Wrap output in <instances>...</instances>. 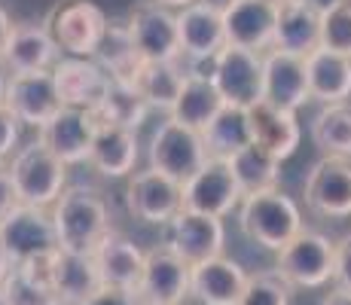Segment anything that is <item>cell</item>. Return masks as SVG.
Listing matches in <instances>:
<instances>
[{
  "mask_svg": "<svg viewBox=\"0 0 351 305\" xmlns=\"http://www.w3.org/2000/svg\"><path fill=\"white\" fill-rule=\"evenodd\" d=\"M52 226H56L58 250L64 254L92 256L98 244L110 232V211L98 189L92 186H67L58 202L49 208Z\"/></svg>",
  "mask_w": 351,
  "mask_h": 305,
  "instance_id": "obj_1",
  "label": "cell"
},
{
  "mask_svg": "<svg viewBox=\"0 0 351 305\" xmlns=\"http://www.w3.org/2000/svg\"><path fill=\"white\" fill-rule=\"evenodd\" d=\"M241 232L266 250H285L302 232V214L296 202L281 189H263L241 199Z\"/></svg>",
  "mask_w": 351,
  "mask_h": 305,
  "instance_id": "obj_2",
  "label": "cell"
},
{
  "mask_svg": "<svg viewBox=\"0 0 351 305\" xmlns=\"http://www.w3.org/2000/svg\"><path fill=\"white\" fill-rule=\"evenodd\" d=\"M10 174H12V183H16V193L22 205L46 208L49 211L58 202V195L64 193L67 165L56 153H49V147L37 138L34 144L22 147V150L12 156Z\"/></svg>",
  "mask_w": 351,
  "mask_h": 305,
  "instance_id": "obj_3",
  "label": "cell"
},
{
  "mask_svg": "<svg viewBox=\"0 0 351 305\" xmlns=\"http://www.w3.org/2000/svg\"><path fill=\"white\" fill-rule=\"evenodd\" d=\"M208 162V150L205 141H202V132H193V128L180 125L168 117L153 134L150 144V168L165 178H171L174 183H190L195 174L205 168Z\"/></svg>",
  "mask_w": 351,
  "mask_h": 305,
  "instance_id": "obj_4",
  "label": "cell"
},
{
  "mask_svg": "<svg viewBox=\"0 0 351 305\" xmlns=\"http://www.w3.org/2000/svg\"><path fill=\"white\" fill-rule=\"evenodd\" d=\"M107 25V16L92 0H67L52 10L46 28L62 52H71L73 58H92L104 40Z\"/></svg>",
  "mask_w": 351,
  "mask_h": 305,
  "instance_id": "obj_5",
  "label": "cell"
},
{
  "mask_svg": "<svg viewBox=\"0 0 351 305\" xmlns=\"http://www.w3.org/2000/svg\"><path fill=\"white\" fill-rule=\"evenodd\" d=\"M275 272L290 287H324L327 281H333V241L321 232L302 229L285 250H278Z\"/></svg>",
  "mask_w": 351,
  "mask_h": 305,
  "instance_id": "obj_6",
  "label": "cell"
},
{
  "mask_svg": "<svg viewBox=\"0 0 351 305\" xmlns=\"http://www.w3.org/2000/svg\"><path fill=\"white\" fill-rule=\"evenodd\" d=\"M0 244L12 260V266H22L34 256L58 250L52 214L46 208L19 205L6 220H0Z\"/></svg>",
  "mask_w": 351,
  "mask_h": 305,
  "instance_id": "obj_7",
  "label": "cell"
},
{
  "mask_svg": "<svg viewBox=\"0 0 351 305\" xmlns=\"http://www.w3.org/2000/svg\"><path fill=\"white\" fill-rule=\"evenodd\" d=\"M125 205L128 214L138 220L153 223V226H168L184 211V186L153 168L134 171L125 186Z\"/></svg>",
  "mask_w": 351,
  "mask_h": 305,
  "instance_id": "obj_8",
  "label": "cell"
},
{
  "mask_svg": "<svg viewBox=\"0 0 351 305\" xmlns=\"http://www.w3.org/2000/svg\"><path fill=\"white\" fill-rule=\"evenodd\" d=\"M128 31L144 61H180V34L178 16L159 0H144L132 10Z\"/></svg>",
  "mask_w": 351,
  "mask_h": 305,
  "instance_id": "obj_9",
  "label": "cell"
},
{
  "mask_svg": "<svg viewBox=\"0 0 351 305\" xmlns=\"http://www.w3.org/2000/svg\"><path fill=\"white\" fill-rule=\"evenodd\" d=\"M223 244L226 229L223 220H217V217L180 211L165 226V247L174 250L190 269L214 260V256H223Z\"/></svg>",
  "mask_w": 351,
  "mask_h": 305,
  "instance_id": "obj_10",
  "label": "cell"
},
{
  "mask_svg": "<svg viewBox=\"0 0 351 305\" xmlns=\"http://www.w3.org/2000/svg\"><path fill=\"white\" fill-rule=\"evenodd\" d=\"M214 86L232 107H254L263 101V56L239 46H226L214 61Z\"/></svg>",
  "mask_w": 351,
  "mask_h": 305,
  "instance_id": "obj_11",
  "label": "cell"
},
{
  "mask_svg": "<svg viewBox=\"0 0 351 305\" xmlns=\"http://www.w3.org/2000/svg\"><path fill=\"white\" fill-rule=\"evenodd\" d=\"M190 296V266L165 244L147 250L138 284L141 305H180Z\"/></svg>",
  "mask_w": 351,
  "mask_h": 305,
  "instance_id": "obj_12",
  "label": "cell"
},
{
  "mask_svg": "<svg viewBox=\"0 0 351 305\" xmlns=\"http://www.w3.org/2000/svg\"><path fill=\"white\" fill-rule=\"evenodd\" d=\"M6 107L16 113L19 122L34 128L49 125L62 110V95H58L56 77L52 71L40 73H10V86H6Z\"/></svg>",
  "mask_w": 351,
  "mask_h": 305,
  "instance_id": "obj_13",
  "label": "cell"
},
{
  "mask_svg": "<svg viewBox=\"0 0 351 305\" xmlns=\"http://www.w3.org/2000/svg\"><path fill=\"white\" fill-rule=\"evenodd\" d=\"M245 199L235 183V174L229 162L208 159L199 174L184 183V211L205 214V217H226L239 202Z\"/></svg>",
  "mask_w": 351,
  "mask_h": 305,
  "instance_id": "obj_14",
  "label": "cell"
},
{
  "mask_svg": "<svg viewBox=\"0 0 351 305\" xmlns=\"http://www.w3.org/2000/svg\"><path fill=\"white\" fill-rule=\"evenodd\" d=\"M321 19L324 6L318 0H281L272 49L308 58L315 49H321Z\"/></svg>",
  "mask_w": 351,
  "mask_h": 305,
  "instance_id": "obj_15",
  "label": "cell"
},
{
  "mask_svg": "<svg viewBox=\"0 0 351 305\" xmlns=\"http://www.w3.org/2000/svg\"><path fill=\"white\" fill-rule=\"evenodd\" d=\"M52 77H56L58 95H62V104L73 107V110H86L95 113L101 110L110 89V77L98 61L89 58H62L52 67Z\"/></svg>",
  "mask_w": 351,
  "mask_h": 305,
  "instance_id": "obj_16",
  "label": "cell"
},
{
  "mask_svg": "<svg viewBox=\"0 0 351 305\" xmlns=\"http://www.w3.org/2000/svg\"><path fill=\"white\" fill-rule=\"evenodd\" d=\"M306 205L321 217H351V159L324 156L308 171Z\"/></svg>",
  "mask_w": 351,
  "mask_h": 305,
  "instance_id": "obj_17",
  "label": "cell"
},
{
  "mask_svg": "<svg viewBox=\"0 0 351 305\" xmlns=\"http://www.w3.org/2000/svg\"><path fill=\"white\" fill-rule=\"evenodd\" d=\"M308 98L312 95H308L306 58L269 49L263 56V101H269L278 110L296 113Z\"/></svg>",
  "mask_w": 351,
  "mask_h": 305,
  "instance_id": "obj_18",
  "label": "cell"
},
{
  "mask_svg": "<svg viewBox=\"0 0 351 305\" xmlns=\"http://www.w3.org/2000/svg\"><path fill=\"white\" fill-rule=\"evenodd\" d=\"M98 134V117L86 110H73V107H62L58 117L49 125L40 128V141L56 153L64 165H80L89 162L92 144Z\"/></svg>",
  "mask_w": 351,
  "mask_h": 305,
  "instance_id": "obj_19",
  "label": "cell"
},
{
  "mask_svg": "<svg viewBox=\"0 0 351 305\" xmlns=\"http://www.w3.org/2000/svg\"><path fill=\"white\" fill-rule=\"evenodd\" d=\"M275 22H278V3L275 0H239L223 16L226 46L263 52L272 49Z\"/></svg>",
  "mask_w": 351,
  "mask_h": 305,
  "instance_id": "obj_20",
  "label": "cell"
},
{
  "mask_svg": "<svg viewBox=\"0 0 351 305\" xmlns=\"http://www.w3.org/2000/svg\"><path fill=\"white\" fill-rule=\"evenodd\" d=\"M0 61H3L12 71V77H16V73L52 71L62 58H58V46L46 25L16 22L10 31V40H6V46H3Z\"/></svg>",
  "mask_w": 351,
  "mask_h": 305,
  "instance_id": "obj_21",
  "label": "cell"
},
{
  "mask_svg": "<svg viewBox=\"0 0 351 305\" xmlns=\"http://www.w3.org/2000/svg\"><path fill=\"white\" fill-rule=\"evenodd\" d=\"M178 34L184 61H208L226 49L223 16L205 3H190L178 12Z\"/></svg>",
  "mask_w": 351,
  "mask_h": 305,
  "instance_id": "obj_22",
  "label": "cell"
},
{
  "mask_svg": "<svg viewBox=\"0 0 351 305\" xmlns=\"http://www.w3.org/2000/svg\"><path fill=\"white\" fill-rule=\"evenodd\" d=\"M92 256H95V266L101 272L104 287H117V290H128V293H138L147 254L128 239V235L110 229L107 239L98 244V250Z\"/></svg>",
  "mask_w": 351,
  "mask_h": 305,
  "instance_id": "obj_23",
  "label": "cell"
},
{
  "mask_svg": "<svg viewBox=\"0 0 351 305\" xmlns=\"http://www.w3.org/2000/svg\"><path fill=\"white\" fill-rule=\"evenodd\" d=\"M247 272L229 256H214L190 269V296L202 305H239Z\"/></svg>",
  "mask_w": 351,
  "mask_h": 305,
  "instance_id": "obj_24",
  "label": "cell"
},
{
  "mask_svg": "<svg viewBox=\"0 0 351 305\" xmlns=\"http://www.w3.org/2000/svg\"><path fill=\"white\" fill-rule=\"evenodd\" d=\"M247 119H251V134L254 144H260L263 150H269L275 159H290L300 147V122L296 113L278 110L269 101H256L254 107H247Z\"/></svg>",
  "mask_w": 351,
  "mask_h": 305,
  "instance_id": "obj_25",
  "label": "cell"
},
{
  "mask_svg": "<svg viewBox=\"0 0 351 305\" xmlns=\"http://www.w3.org/2000/svg\"><path fill=\"white\" fill-rule=\"evenodd\" d=\"M101 287H104V281H101V272L95 266V256L56 250V260H52V290L62 300V305L86 302Z\"/></svg>",
  "mask_w": 351,
  "mask_h": 305,
  "instance_id": "obj_26",
  "label": "cell"
},
{
  "mask_svg": "<svg viewBox=\"0 0 351 305\" xmlns=\"http://www.w3.org/2000/svg\"><path fill=\"white\" fill-rule=\"evenodd\" d=\"M308 95L327 104H346L351 98V58L336 56L327 49H315L306 58Z\"/></svg>",
  "mask_w": 351,
  "mask_h": 305,
  "instance_id": "obj_27",
  "label": "cell"
},
{
  "mask_svg": "<svg viewBox=\"0 0 351 305\" xmlns=\"http://www.w3.org/2000/svg\"><path fill=\"white\" fill-rule=\"evenodd\" d=\"M89 162L104 178H128L138 162V138L132 128L98 122V134L92 144Z\"/></svg>",
  "mask_w": 351,
  "mask_h": 305,
  "instance_id": "obj_28",
  "label": "cell"
},
{
  "mask_svg": "<svg viewBox=\"0 0 351 305\" xmlns=\"http://www.w3.org/2000/svg\"><path fill=\"white\" fill-rule=\"evenodd\" d=\"M202 141H205L208 159H220V162H229L235 153L251 147L254 134H251V119H247V107L226 104L214 117L211 125L202 132Z\"/></svg>",
  "mask_w": 351,
  "mask_h": 305,
  "instance_id": "obj_29",
  "label": "cell"
},
{
  "mask_svg": "<svg viewBox=\"0 0 351 305\" xmlns=\"http://www.w3.org/2000/svg\"><path fill=\"white\" fill-rule=\"evenodd\" d=\"M132 83L141 92V98L147 101V107H159V110L171 113V107L178 104L180 92H184L186 73L180 61H144L132 77Z\"/></svg>",
  "mask_w": 351,
  "mask_h": 305,
  "instance_id": "obj_30",
  "label": "cell"
},
{
  "mask_svg": "<svg viewBox=\"0 0 351 305\" xmlns=\"http://www.w3.org/2000/svg\"><path fill=\"white\" fill-rule=\"evenodd\" d=\"M223 107H226V101L220 98L214 80L186 77L184 92H180L178 104L171 107V113H168V117H171L174 122H180V125L193 128V132H205Z\"/></svg>",
  "mask_w": 351,
  "mask_h": 305,
  "instance_id": "obj_31",
  "label": "cell"
},
{
  "mask_svg": "<svg viewBox=\"0 0 351 305\" xmlns=\"http://www.w3.org/2000/svg\"><path fill=\"white\" fill-rule=\"evenodd\" d=\"M95 58L110 80H132L134 73H138V67L144 64V58L138 56V46H134V40H132V31H128V22L107 25Z\"/></svg>",
  "mask_w": 351,
  "mask_h": 305,
  "instance_id": "obj_32",
  "label": "cell"
},
{
  "mask_svg": "<svg viewBox=\"0 0 351 305\" xmlns=\"http://www.w3.org/2000/svg\"><path fill=\"white\" fill-rule=\"evenodd\" d=\"M229 168H232L241 195L263 193V189H278L281 162L275 159L269 150H263L260 144H251V147H245L241 153H235L232 159H229Z\"/></svg>",
  "mask_w": 351,
  "mask_h": 305,
  "instance_id": "obj_33",
  "label": "cell"
},
{
  "mask_svg": "<svg viewBox=\"0 0 351 305\" xmlns=\"http://www.w3.org/2000/svg\"><path fill=\"white\" fill-rule=\"evenodd\" d=\"M312 141L324 156L351 159V101L324 107L312 122Z\"/></svg>",
  "mask_w": 351,
  "mask_h": 305,
  "instance_id": "obj_34",
  "label": "cell"
},
{
  "mask_svg": "<svg viewBox=\"0 0 351 305\" xmlns=\"http://www.w3.org/2000/svg\"><path fill=\"white\" fill-rule=\"evenodd\" d=\"M147 117V101L141 98V92L134 89L132 80H110L107 98L98 110V122H110V125L123 128H138Z\"/></svg>",
  "mask_w": 351,
  "mask_h": 305,
  "instance_id": "obj_35",
  "label": "cell"
},
{
  "mask_svg": "<svg viewBox=\"0 0 351 305\" xmlns=\"http://www.w3.org/2000/svg\"><path fill=\"white\" fill-rule=\"evenodd\" d=\"M321 49L351 58V0H330L324 6Z\"/></svg>",
  "mask_w": 351,
  "mask_h": 305,
  "instance_id": "obj_36",
  "label": "cell"
},
{
  "mask_svg": "<svg viewBox=\"0 0 351 305\" xmlns=\"http://www.w3.org/2000/svg\"><path fill=\"white\" fill-rule=\"evenodd\" d=\"M6 293L10 305H62V300L56 296L52 284L34 281L31 275H25L19 266H12V272L6 275V281L0 284Z\"/></svg>",
  "mask_w": 351,
  "mask_h": 305,
  "instance_id": "obj_37",
  "label": "cell"
},
{
  "mask_svg": "<svg viewBox=\"0 0 351 305\" xmlns=\"http://www.w3.org/2000/svg\"><path fill=\"white\" fill-rule=\"evenodd\" d=\"M290 290L293 287L278 272H256L247 275L239 305H290Z\"/></svg>",
  "mask_w": 351,
  "mask_h": 305,
  "instance_id": "obj_38",
  "label": "cell"
},
{
  "mask_svg": "<svg viewBox=\"0 0 351 305\" xmlns=\"http://www.w3.org/2000/svg\"><path fill=\"white\" fill-rule=\"evenodd\" d=\"M333 284L351 293V232L333 241Z\"/></svg>",
  "mask_w": 351,
  "mask_h": 305,
  "instance_id": "obj_39",
  "label": "cell"
},
{
  "mask_svg": "<svg viewBox=\"0 0 351 305\" xmlns=\"http://www.w3.org/2000/svg\"><path fill=\"white\" fill-rule=\"evenodd\" d=\"M19 125H22V122L16 119V113H12L6 104L0 107V165L6 162V156L16 150V144H19Z\"/></svg>",
  "mask_w": 351,
  "mask_h": 305,
  "instance_id": "obj_40",
  "label": "cell"
},
{
  "mask_svg": "<svg viewBox=\"0 0 351 305\" xmlns=\"http://www.w3.org/2000/svg\"><path fill=\"white\" fill-rule=\"evenodd\" d=\"M22 205L19 202V193H16V183H12V174H10V165H0V220H6L16 208Z\"/></svg>",
  "mask_w": 351,
  "mask_h": 305,
  "instance_id": "obj_41",
  "label": "cell"
},
{
  "mask_svg": "<svg viewBox=\"0 0 351 305\" xmlns=\"http://www.w3.org/2000/svg\"><path fill=\"white\" fill-rule=\"evenodd\" d=\"M80 305H141L138 293H128V290H117V287H101L95 296H89Z\"/></svg>",
  "mask_w": 351,
  "mask_h": 305,
  "instance_id": "obj_42",
  "label": "cell"
},
{
  "mask_svg": "<svg viewBox=\"0 0 351 305\" xmlns=\"http://www.w3.org/2000/svg\"><path fill=\"white\" fill-rule=\"evenodd\" d=\"M321 305H351V293H348V290L333 287V290H330V293L321 300Z\"/></svg>",
  "mask_w": 351,
  "mask_h": 305,
  "instance_id": "obj_43",
  "label": "cell"
},
{
  "mask_svg": "<svg viewBox=\"0 0 351 305\" xmlns=\"http://www.w3.org/2000/svg\"><path fill=\"white\" fill-rule=\"evenodd\" d=\"M10 31H12V22H10V16H6V10L0 6V56H3L6 40H10Z\"/></svg>",
  "mask_w": 351,
  "mask_h": 305,
  "instance_id": "obj_44",
  "label": "cell"
},
{
  "mask_svg": "<svg viewBox=\"0 0 351 305\" xmlns=\"http://www.w3.org/2000/svg\"><path fill=\"white\" fill-rule=\"evenodd\" d=\"M195 3H205V6H211L214 12H220V16H226L229 10H232L239 0H195Z\"/></svg>",
  "mask_w": 351,
  "mask_h": 305,
  "instance_id": "obj_45",
  "label": "cell"
},
{
  "mask_svg": "<svg viewBox=\"0 0 351 305\" xmlns=\"http://www.w3.org/2000/svg\"><path fill=\"white\" fill-rule=\"evenodd\" d=\"M12 272V260L6 256V250H3V244H0V284L6 281V275Z\"/></svg>",
  "mask_w": 351,
  "mask_h": 305,
  "instance_id": "obj_46",
  "label": "cell"
},
{
  "mask_svg": "<svg viewBox=\"0 0 351 305\" xmlns=\"http://www.w3.org/2000/svg\"><path fill=\"white\" fill-rule=\"evenodd\" d=\"M6 86H10V77L3 73V64H0V107L6 104Z\"/></svg>",
  "mask_w": 351,
  "mask_h": 305,
  "instance_id": "obj_47",
  "label": "cell"
},
{
  "mask_svg": "<svg viewBox=\"0 0 351 305\" xmlns=\"http://www.w3.org/2000/svg\"><path fill=\"white\" fill-rule=\"evenodd\" d=\"M162 6H180V10H184V6H190V3H195V0H159Z\"/></svg>",
  "mask_w": 351,
  "mask_h": 305,
  "instance_id": "obj_48",
  "label": "cell"
},
{
  "mask_svg": "<svg viewBox=\"0 0 351 305\" xmlns=\"http://www.w3.org/2000/svg\"><path fill=\"white\" fill-rule=\"evenodd\" d=\"M0 305H10V302H6V293H3V287H0Z\"/></svg>",
  "mask_w": 351,
  "mask_h": 305,
  "instance_id": "obj_49",
  "label": "cell"
},
{
  "mask_svg": "<svg viewBox=\"0 0 351 305\" xmlns=\"http://www.w3.org/2000/svg\"><path fill=\"white\" fill-rule=\"evenodd\" d=\"M275 3H281V0H275Z\"/></svg>",
  "mask_w": 351,
  "mask_h": 305,
  "instance_id": "obj_50",
  "label": "cell"
}]
</instances>
